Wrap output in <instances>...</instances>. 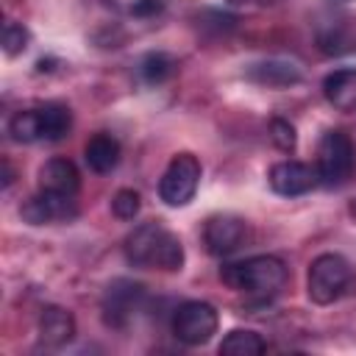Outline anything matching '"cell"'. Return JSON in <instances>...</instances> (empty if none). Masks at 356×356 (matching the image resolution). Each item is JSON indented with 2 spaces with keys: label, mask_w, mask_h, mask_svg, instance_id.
<instances>
[{
  "label": "cell",
  "mask_w": 356,
  "mask_h": 356,
  "mask_svg": "<svg viewBox=\"0 0 356 356\" xmlns=\"http://www.w3.org/2000/svg\"><path fill=\"white\" fill-rule=\"evenodd\" d=\"M125 259L134 267H156L175 273L184 267L181 239L161 222H142L125 236Z\"/></svg>",
  "instance_id": "cell-1"
},
{
  "label": "cell",
  "mask_w": 356,
  "mask_h": 356,
  "mask_svg": "<svg viewBox=\"0 0 356 356\" xmlns=\"http://www.w3.org/2000/svg\"><path fill=\"white\" fill-rule=\"evenodd\" d=\"M286 264L278 256H250L220 270L225 286L245 292L250 298H273L286 284Z\"/></svg>",
  "instance_id": "cell-2"
},
{
  "label": "cell",
  "mask_w": 356,
  "mask_h": 356,
  "mask_svg": "<svg viewBox=\"0 0 356 356\" xmlns=\"http://www.w3.org/2000/svg\"><path fill=\"white\" fill-rule=\"evenodd\" d=\"M353 278V270L348 264L345 256L339 253H323L309 264V275H306V292L314 303L328 306L334 300H339L348 289Z\"/></svg>",
  "instance_id": "cell-3"
},
{
  "label": "cell",
  "mask_w": 356,
  "mask_h": 356,
  "mask_svg": "<svg viewBox=\"0 0 356 356\" xmlns=\"http://www.w3.org/2000/svg\"><path fill=\"white\" fill-rule=\"evenodd\" d=\"M353 164H356V150L350 136L339 128L325 131L317 145V178L325 186H342L353 175Z\"/></svg>",
  "instance_id": "cell-4"
},
{
  "label": "cell",
  "mask_w": 356,
  "mask_h": 356,
  "mask_svg": "<svg viewBox=\"0 0 356 356\" xmlns=\"http://www.w3.org/2000/svg\"><path fill=\"white\" fill-rule=\"evenodd\" d=\"M200 161L192 156V153H178L170 159L161 181H159V197L167 203V206H186L195 192H197V184H200Z\"/></svg>",
  "instance_id": "cell-5"
},
{
  "label": "cell",
  "mask_w": 356,
  "mask_h": 356,
  "mask_svg": "<svg viewBox=\"0 0 356 356\" xmlns=\"http://www.w3.org/2000/svg\"><path fill=\"white\" fill-rule=\"evenodd\" d=\"M217 325H220L217 309L206 300H186L172 314V334L178 337V342L192 348L206 345L217 334Z\"/></svg>",
  "instance_id": "cell-6"
},
{
  "label": "cell",
  "mask_w": 356,
  "mask_h": 356,
  "mask_svg": "<svg viewBox=\"0 0 356 356\" xmlns=\"http://www.w3.org/2000/svg\"><path fill=\"white\" fill-rule=\"evenodd\" d=\"M250 236V228L236 214H211L203 225V245L211 256H228L239 250Z\"/></svg>",
  "instance_id": "cell-7"
},
{
  "label": "cell",
  "mask_w": 356,
  "mask_h": 356,
  "mask_svg": "<svg viewBox=\"0 0 356 356\" xmlns=\"http://www.w3.org/2000/svg\"><path fill=\"white\" fill-rule=\"evenodd\" d=\"M75 195H58V192H44L39 189V195L28 197L19 209L22 220L31 225H47V222H61V220H72L78 214V206L72 200Z\"/></svg>",
  "instance_id": "cell-8"
},
{
  "label": "cell",
  "mask_w": 356,
  "mask_h": 356,
  "mask_svg": "<svg viewBox=\"0 0 356 356\" xmlns=\"http://www.w3.org/2000/svg\"><path fill=\"white\" fill-rule=\"evenodd\" d=\"M142 295H145V286L136 284V281L120 278V281L108 284V289L103 295V317H106V323L114 325V328H122L128 323V317L136 312Z\"/></svg>",
  "instance_id": "cell-9"
},
{
  "label": "cell",
  "mask_w": 356,
  "mask_h": 356,
  "mask_svg": "<svg viewBox=\"0 0 356 356\" xmlns=\"http://www.w3.org/2000/svg\"><path fill=\"white\" fill-rule=\"evenodd\" d=\"M317 181H320L317 170H312L303 161H278L270 170V186L275 195H284V197L306 195L309 189H314Z\"/></svg>",
  "instance_id": "cell-10"
},
{
  "label": "cell",
  "mask_w": 356,
  "mask_h": 356,
  "mask_svg": "<svg viewBox=\"0 0 356 356\" xmlns=\"http://www.w3.org/2000/svg\"><path fill=\"white\" fill-rule=\"evenodd\" d=\"M75 337V317L61 306H44L39 314V342L61 348Z\"/></svg>",
  "instance_id": "cell-11"
},
{
  "label": "cell",
  "mask_w": 356,
  "mask_h": 356,
  "mask_svg": "<svg viewBox=\"0 0 356 356\" xmlns=\"http://www.w3.org/2000/svg\"><path fill=\"white\" fill-rule=\"evenodd\" d=\"M81 186L78 167L70 159H50L39 170V189L44 192H58V195H75Z\"/></svg>",
  "instance_id": "cell-12"
},
{
  "label": "cell",
  "mask_w": 356,
  "mask_h": 356,
  "mask_svg": "<svg viewBox=\"0 0 356 356\" xmlns=\"http://www.w3.org/2000/svg\"><path fill=\"white\" fill-rule=\"evenodd\" d=\"M323 95L339 111L356 108V70L353 67H342V70L328 72L323 78Z\"/></svg>",
  "instance_id": "cell-13"
},
{
  "label": "cell",
  "mask_w": 356,
  "mask_h": 356,
  "mask_svg": "<svg viewBox=\"0 0 356 356\" xmlns=\"http://www.w3.org/2000/svg\"><path fill=\"white\" fill-rule=\"evenodd\" d=\"M248 78L261 83V86H270V89H284V86H292L300 81V70L289 61H259V64H250L248 70Z\"/></svg>",
  "instance_id": "cell-14"
},
{
  "label": "cell",
  "mask_w": 356,
  "mask_h": 356,
  "mask_svg": "<svg viewBox=\"0 0 356 356\" xmlns=\"http://www.w3.org/2000/svg\"><path fill=\"white\" fill-rule=\"evenodd\" d=\"M83 159L92 172H111L120 164V142L111 134H95L83 147Z\"/></svg>",
  "instance_id": "cell-15"
},
{
  "label": "cell",
  "mask_w": 356,
  "mask_h": 356,
  "mask_svg": "<svg viewBox=\"0 0 356 356\" xmlns=\"http://www.w3.org/2000/svg\"><path fill=\"white\" fill-rule=\"evenodd\" d=\"M39 125H42V139L58 142L70 134L72 114L64 103H44V106H39Z\"/></svg>",
  "instance_id": "cell-16"
},
{
  "label": "cell",
  "mask_w": 356,
  "mask_h": 356,
  "mask_svg": "<svg viewBox=\"0 0 356 356\" xmlns=\"http://www.w3.org/2000/svg\"><path fill=\"white\" fill-rule=\"evenodd\" d=\"M264 348H267L264 339L248 328H234L220 342V353H225V356H259V353H264Z\"/></svg>",
  "instance_id": "cell-17"
},
{
  "label": "cell",
  "mask_w": 356,
  "mask_h": 356,
  "mask_svg": "<svg viewBox=\"0 0 356 356\" xmlns=\"http://www.w3.org/2000/svg\"><path fill=\"white\" fill-rule=\"evenodd\" d=\"M175 58L167 56V53H147L142 61H139V75L145 83H164L167 78H172L175 72Z\"/></svg>",
  "instance_id": "cell-18"
},
{
  "label": "cell",
  "mask_w": 356,
  "mask_h": 356,
  "mask_svg": "<svg viewBox=\"0 0 356 356\" xmlns=\"http://www.w3.org/2000/svg\"><path fill=\"white\" fill-rule=\"evenodd\" d=\"M8 134L14 142H36L42 139V125H39V108L17 111L8 120Z\"/></svg>",
  "instance_id": "cell-19"
},
{
  "label": "cell",
  "mask_w": 356,
  "mask_h": 356,
  "mask_svg": "<svg viewBox=\"0 0 356 356\" xmlns=\"http://www.w3.org/2000/svg\"><path fill=\"white\" fill-rule=\"evenodd\" d=\"M139 209H142V197H139V192H134V189H120V192L111 197V211H114V217H120V220H134V217L139 214Z\"/></svg>",
  "instance_id": "cell-20"
},
{
  "label": "cell",
  "mask_w": 356,
  "mask_h": 356,
  "mask_svg": "<svg viewBox=\"0 0 356 356\" xmlns=\"http://www.w3.org/2000/svg\"><path fill=\"white\" fill-rule=\"evenodd\" d=\"M28 31H25V25H19V22H14V19H8L6 25H3V50H6V56H17V53H22L25 47H28Z\"/></svg>",
  "instance_id": "cell-21"
},
{
  "label": "cell",
  "mask_w": 356,
  "mask_h": 356,
  "mask_svg": "<svg viewBox=\"0 0 356 356\" xmlns=\"http://www.w3.org/2000/svg\"><path fill=\"white\" fill-rule=\"evenodd\" d=\"M270 139H273V145H275L278 150H284V153H292L295 145H298L295 128H292L286 120H273V122H270Z\"/></svg>",
  "instance_id": "cell-22"
},
{
  "label": "cell",
  "mask_w": 356,
  "mask_h": 356,
  "mask_svg": "<svg viewBox=\"0 0 356 356\" xmlns=\"http://www.w3.org/2000/svg\"><path fill=\"white\" fill-rule=\"evenodd\" d=\"M161 11H164V0H134L131 3V14L134 17H142V19L156 17Z\"/></svg>",
  "instance_id": "cell-23"
},
{
  "label": "cell",
  "mask_w": 356,
  "mask_h": 356,
  "mask_svg": "<svg viewBox=\"0 0 356 356\" xmlns=\"http://www.w3.org/2000/svg\"><path fill=\"white\" fill-rule=\"evenodd\" d=\"M11 181H14V170L8 161H3V186H11Z\"/></svg>",
  "instance_id": "cell-24"
},
{
  "label": "cell",
  "mask_w": 356,
  "mask_h": 356,
  "mask_svg": "<svg viewBox=\"0 0 356 356\" xmlns=\"http://www.w3.org/2000/svg\"><path fill=\"white\" fill-rule=\"evenodd\" d=\"M231 6H248V3H256V0H228Z\"/></svg>",
  "instance_id": "cell-25"
},
{
  "label": "cell",
  "mask_w": 356,
  "mask_h": 356,
  "mask_svg": "<svg viewBox=\"0 0 356 356\" xmlns=\"http://www.w3.org/2000/svg\"><path fill=\"white\" fill-rule=\"evenodd\" d=\"M350 214H353V217H356V200H353V203H350Z\"/></svg>",
  "instance_id": "cell-26"
}]
</instances>
